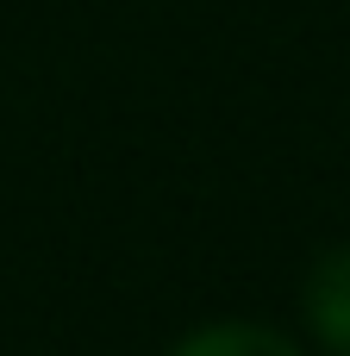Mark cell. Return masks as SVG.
Here are the masks:
<instances>
[{
    "label": "cell",
    "mask_w": 350,
    "mask_h": 356,
    "mask_svg": "<svg viewBox=\"0 0 350 356\" xmlns=\"http://www.w3.org/2000/svg\"><path fill=\"white\" fill-rule=\"evenodd\" d=\"M301 319L319 350L350 356V244H332L313 257V269L301 282Z\"/></svg>",
    "instance_id": "1"
},
{
    "label": "cell",
    "mask_w": 350,
    "mask_h": 356,
    "mask_svg": "<svg viewBox=\"0 0 350 356\" xmlns=\"http://www.w3.org/2000/svg\"><path fill=\"white\" fill-rule=\"evenodd\" d=\"M169 356H307L288 332L276 325H257V319H213V325H194Z\"/></svg>",
    "instance_id": "2"
}]
</instances>
